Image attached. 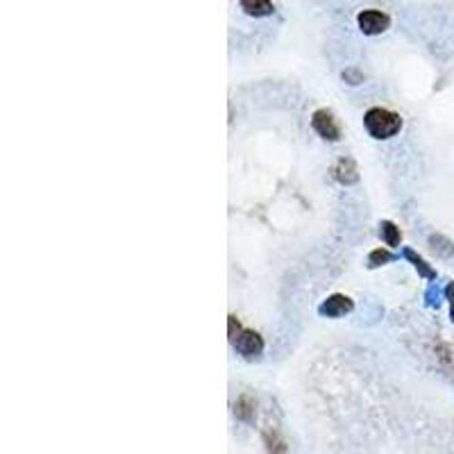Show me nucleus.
Listing matches in <instances>:
<instances>
[{
  "mask_svg": "<svg viewBox=\"0 0 454 454\" xmlns=\"http://www.w3.org/2000/svg\"><path fill=\"white\" fill-rule=\"evenodd\" d=\"M357 23L363 34H382L388 26H391V19L384 11H377V9H363L361 14L357 16Z\"/></svg>",
  "mask_w": 454,
  "mask_h": 454,
  "instance_id": "2",
  "label": "nucleus"
},
{
  "mask_svg": "<svg viewBox=\"0 0 454 454\" xmlns=\"http://www.w3.org/2000/svg\"><path fill=\"white\" fill-rule=\"evenodd\" d=\"M429 243H432V248L438 252V254H443V257H450L452 252H454V243L452 241H448L445 237H432L429 239Z\"/></svg>",
  "mask_w": 454,
  "mask_h": 454,
  "instance_id": "12",
  "label": "nucleus"
},
{
  "mask_svg": "<svg viewBox=\"0 0 454 454\" xmlns=\"http://www.w3.org/2000/svg\"><path fill=\"white\" fill-rule=\"evenodd\" d=\"M311 125H314V130H316L318 134H321L323 139H327V141H339V137H341V130H339V125H336L334 116L329 114V112H325V109H321V112L314 114Z\"/></svg>",
  "mask_w": 454,
  "mask_h": 454,
  "instance_id": "4",
  "label": "nucleus"
},
{
  "mask_svg": "<svg viewBox=\"0 0 454 454\" xmlns=\"http://www.w3.org/2000/svg\"><path fill=\"white\" fill-rule=\"evenodd\" d=\"M368 262H371V266H384L391 262V254L386 250H375V252H371V259Z\"/></svg>",
  "mask_w": 454,
  "mask_h": 454,
  "instance_id": "13",
  "label": "nucleus"
},
{
  "mask_svg": "<svg viewBox=\"0 0 454 454\" xmlns=\"http://www.w3.org/2000/svg\"><path fill=\"white\" fill-rule=\"evenodd\" d=\"M237 346V350L243 354L245 359H254V357H259L262 350H264V341L262 336L257 334V332H250V329H241L239 336L232 341Z\"/></svg>",
  "mask_w": 454,
  "mask_h": 454,
  "instance_id": "3",
  "label": "nucleus"
},
{
  "mask_svg": "<svg viewBox=\"0 0 454 454\" xmlns=\"http://www.w3.org/2000/svg\"><path fill=\"white\" fill-rule=\"evenodd\" d=\"M363 123H366L368 134L375 139H388V137H393V134H398L402 128L400 116L388 112V109H382V107L371 109V112L366 114Z\"/></svg>",
  "mask_w": 454,
  "mask_h": 454,
  "instance_id": "1",
  "label": "nucleus"
},
{
  "mask_svg": "<svg viewBox=\"0 0 454 454\" xmlns=\"http://www.w3.org/2000/svg\"><path fill=\"white\" fill-rule=\"evenodd\" d=\"M264 438H266V445H268V452L271 454H284L287 452L284 440H282L275 432H266Z\"/></svg>",
  "mask_w": 454,
  "mask_h": 454,
  "instance_id": "11",
  "label": "nucleus"
},
{
  "mask_svg": "<svg viewBox=\"0 0 454 454\" xmlns=\"http://www.w3.org/2000/svg\"><path fill=\"white\" fill-rule=\"evenodd\" d=\"M343 78H346V80H352V84H359V82L363 80L357 71H346V73H343Z\"/></svg>",
  "mask_w": 454,
  "mask_h": 454,
  "instance_id": "15",
  "label": "nucleus"
},
{
  "mask_svg": "<svg viewBox=\"0 0 454 454\" xmlns=\"http://www.w3.org/2000/svg\"><path fill=\"white\" fill-rule=\"evenodd\" d=\"M379 234H382V239L386 241V245H391V248H396V245H400V229L393 225V223H388V220H384L382 225H379Z\"/></svg>",
  "mask_w": 454,
  "mask_h": 454,
  "instance_id": "10",
  "label": "nucleus"
},
{
  "mask_svg": "<svg viewBox=\"0 0 454 454\" xmlns=\"http://www.w3.org/2000/svg\"><path fill=\"white\" fill-rule=\"evenodd\" d=\"M445 298L450 300V318H452V323H454V282H452V284H448Z\"/></svg>",
  "mask_w": 454,
  "mask_h": 454,
  "instance_id": "14",
  "label": "nucleus"
},
{
  "mask_svg": "<svg viewBox=\"0 0 454 454\" xmlns=\"http://www.w3.org/2000/svg\"><path fill=\"white\" fill-rule=\"evenodd\" d=\"M404 257H407V259L416 266V271H418L423 277H429V279H434V277H436L434 268H432V266H427V262L423 259V257H418L413 250H404Z\"/></svg>",
  "mask_w": 454,
  "mask_h": 454,
  "instance_id": "9",
  "label": "nucleus"
},
{
  "mask_svg": "<svg viewBox=\"0 0 454 454\" xmlns=\"http://www.w3.org/2000/svg\"><path fill=\"white\" fill-rule=\"evenodd\" d=\"M352 309V300L346 298V296H332V298H327L323 304H321V314L325 316H343V314H348Z\"/></svg>",
  "mask_w": 454,
  "mask_h": 454,
  "instance_id": "5",
  "label": "nucleus"
},
{
  "mask_svg": "<svg viewBox=\"0 0 454 454\" xmlns=\"http://www.w3.org/2000/svg\"><path fill=\"white\" fill-rule=\"evenodd\" d=\"M334 177L341 184H352L357 182V166H354L352 159H339V164L334 166Z\"/></svg>",
  "mask_w": 454,
  "mask_h": 454,
  "instance_id": "7",
  "label": "nucleus"
},
{
  "mask_svg": "<svg viewBox=\"0 0 454 454\" xmlns=\"http://www.w3.org/2000/svg\"><path fill=\"white\" fill-rule=\"evenodd\" d=\"M234 416L243 423H252L254 421V402L250 396H241L234 402Z\"/></svg>",
  "mask_w": 454,
  "mask_h": 454,
  "instance_id": "8",
  "label": "nucleus"
},
{
  "mask_svg": "<svg viewBox=\"0 0 454 454\" xmlns=\"http://www.w3.org/2000/svg\"><path fill=\"white\" fill-rule=\"evenodd\" d=\"M245 14H250L254 19L259 16H271L273 14V0H239Z\"/></svg>",
  "mask_w": 454,
  "mask_h": 454,
  "instance_id": "6",
  "label": "nucleus"
}]
</instances>
